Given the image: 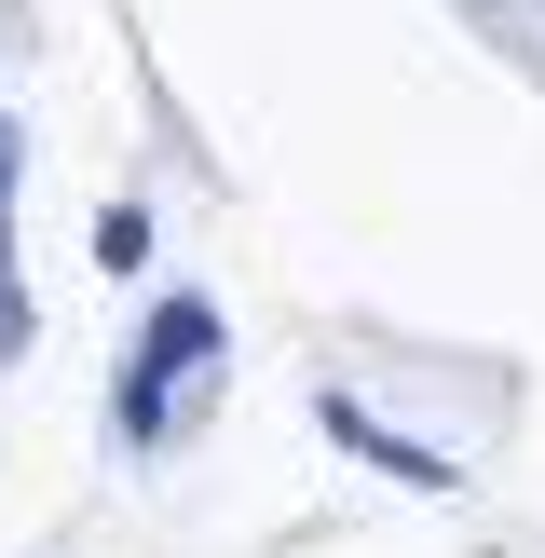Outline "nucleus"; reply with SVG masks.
Listing matches in <instances>:
<instances>
[{
  "label": "nucleus",
  "mask_w": 545,
  "mask_h": 558,
  "mask_svg": "<svg viewBox=\"0 0 545 558\" xmlns=\"http://www.w3.org/2000/svg\"><path fill=\"white\" fill-rule=\"evenodd\" d=\"M205 368H218V300L164 287V314L136 327V354H123V450H150V436H164V409H178Z\"/></svg>",
  "instance_id": "obj_1"
},
{
  "label": "nucleus",
  "mask_w": 545,
  "mask_h": 558,
  "mask_svg": "<svg viewBox=\"0 0 545 558\" xmlns=\"http://www.w3.org/2000/svg\"><path fill=\"white\" fill-rule=\"evenodd\" d=\"M96 259H109V272H136V259H150V218L109 205V218H96Z\"/></svg>",
  "instance_id": "obj_2"
},
{
  "label": "nucleus",
  "mask_w": 545,
  "mask_h": 558,
  "mask_svg": "<svg viewBox=\"0 0 545 558\" xmlns=\"http://www.w3.org/2000/svg\"><path fill=\"white\" fill-rule=\"evenodd\" d=\"M14 163H27V136H14V109H0V218H14Z\"/></svg>",
  "instance_id": "obj_3"
}]
</instances>
